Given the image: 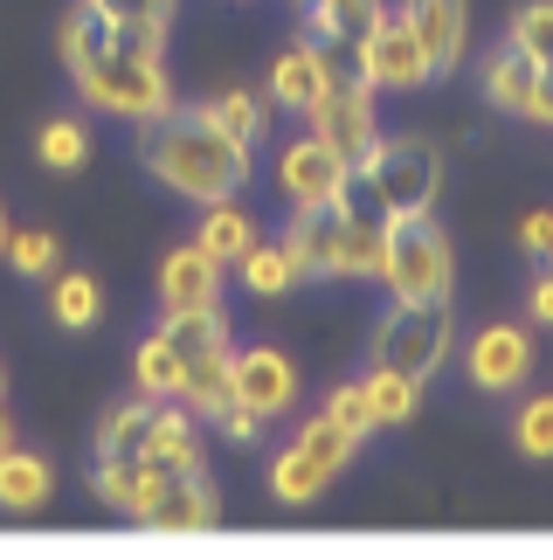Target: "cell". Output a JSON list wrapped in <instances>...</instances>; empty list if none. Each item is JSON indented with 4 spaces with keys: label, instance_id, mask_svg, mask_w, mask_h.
<instances>
[{
    "label": "cell",
    "instance_id": "cell-26",
    "mask_svg": "<svg viewBox=\"0 0 553 560\" xmlns=\"http://www.w3.org/2000/svg\"><path fill=\"white\" fill-rule=\"evenodd\" d=\"M201 112L215 118L236 145H249V153H257V139H263V125H270V97H257V91H222L215 104H201Z\"/></svg>",
    "mask_w": 553,
    "mask_h": 560
},
{
    "label": "cell",
    "instance_id": "cell-29",
    "mask_svg": "<svg viewBox=\"0 0 553 560\" xmlns=\"http://www.w3.org/2000/svg\"><path fill=\"white\" fill-rule=\"evenodd\" d=\"M297 450H305V457H311L318 470H326V478H339V470L353 464V450H360V436H353V429H339L332 416H311L305 429H297Z\"/></svg>",
    "mask_w": 553,
    "mask_h": 560
},
{
    "label": "cell",
    "instance_id": "cell-24",
    "mask_svg": "<svg viewBox=\"0 0 553 560\" xmlns=\"http://www.w3.org/2000/svg\"><path fill=\"white\" fill-rule=\"evenodd\" d=\"M533 77H540V62L519 49V42H505V49L484 62V97L498 104V112H519L526 118V97H533Z\"/></svg>",
    "mask_w": 553,
    "mask_h": 560
},
{
    "label": "cell",
    "instance_id": "cell-19",
    "mask_svg": "<svg viewBox=\"0 0 553 560\" xmlns=\"http://www.w3.org/2000/svg\"><path fill=\"white\" fill-rule=\"evenodd\" d=\"M228 401H236V347L215 353V360H195V368H187V381H180V408H187L195 422H215Z\"/></svg>",
    "mask_w": 553,
    "mask_h": 560
},
{
    "label": "cell",
    "instance_id": "cell-16",
    "mask_svg": "<svg viewBox=\"0 0 553 560\" xmlns=\"http://www.w3.org/2000/svg\"><path fill=\"white\" fill-rule=\"evenodd\" d=\"M297 8H305V35L318 42V49H360V42H367V28L388 8H380V0H297Z\"/></svg>",
    "mask_w": 553,
    "mask_h": 560
},
{
    "label": "cell",
    "instance_id": "cell-32",
    "mask_svg": "<svg viewBox=\"0 0 553 560\" xmlns=\"http://www.w3.org/2000/svg\"><path fill=\"white\" fill-rule=\"evenodd\" d=\"M97 499L111 505V512H125L132 520L139 512V499H145V485H153V464H111V457H97Z\"/></svg>",
    "mask_w": 553,
    "mask_h": 560
},
{
    "label": "cell",
    "instance_id": "cell-42",
    "mask_svg": "<svg viewBox=\"0 0 553 560\" xmlns=\"http://www.w3.org/2000/svg\"><path fill=\"white\" fill-rule=\"evenodd\" d=\"M533 318H540V326H553V270L533 284Z\"/></svg>",
    "mask_w": 553,
    "mask_h": 560
},
{
    "label": "cell",
    "instance_id": "cell-13",
    "mask_svg": "<svg viewBox=\"0 0 553 560\" xmlns=\"http://www.w3.org/2000/svg\"><path fill=\"white\" fill-rule=\"evenodd\" d=\"M332 77H339V70H332V56H326V49H318V42L305 35V42H291V49L270 62L263 97L276 104V112H297V118H305L311 104L326 97V83H332Z\"/></svg>",
    "mask_w": 553,
    "mask_h": 560
},
{
    "label": "cell",
    "instance_id": "cell-18",
    "mask_svg": "<svg viewBox=\"0 0 553 560\" xmlns=\"http://www.w3.org/2000/svg\"><path fill=\"white\" fill-rule=\"evenodd\" d=\"M160 339L180 353V368H195V360H215L228 353V312L222 305H195V312H166Z\"/></svg>",
    "mask_w": 553,
    "mask_h": 560
},
{
    "label": "cell",
    "instance_id": "cell-39",
    "mask_svg": "<svg viewBox=\"0 0 553 560\" xmlns=\"http://www.w3.org/2000/svg\"><path fill=\"white\" fill-rule=\"evenodd\" d=\"M215 422L228 429V443H257V436H263V416H257V408H243V401H228Z\"/></svg>",
    "mask_w": 553,
    "mask_h": 560
},
{
    "label": "cell",
    "instance_id": "cell-17",
    "mask_svg": "<svg viewBox=\"0 0 553 560\" xmlns=\"http://www.w3.org/2000/svg\"><path fill=\"white\" fill-rule=\"evenodd\" d=\"M153 429H160V401H153V395L111 408V416H104V429H97V457H111V464H145V457H153Z\"/></svg>",
    "mask_w": 553,
    "mask_h": 560
},
{
    "label": "cell",
    "instance_id": "cell-38",
    "mask_svg": "<svg viewBox=\"0 0 553 560\" xmlns=\"http://www.w3.org/2000/svg\"><path fill=\"white\" fill-rule=\"evenodd\" d=\"M91 8L111 14V21H153V28L174 21V0H91Z\"/></svg>",
    "mask_w": 553,
    "mask_h": 560
},
{
    "label": "cell",
    "instance_id": "cell-14",
    "mask_svg": "<svg viewBox=\"0 0 553 560\" xmlns=\"http://www.w3.org/2000/svg\"><path fill=\"white\" fill-rule=\"evenodd\" d=\"M236 401L257 408L263 422L291 416V408H297V368H291L276 347H249V353H236Z\"/></svg>",
    "mask_w": 553,
    "mask_h": 560
},
{
    "label": "cell",
    "instance_id": "cell-27",
    "mask_svg": "<svg viewBox=\"0 0 553 560\" xmlns=\"http://www.w3.org/2000/svg\"><path fill=\"white\" fill-rule=\"evenodd\" d=\"M326 485H332V478H326V470H318L297 443L276 450V464H270V499H276V505H311Z\"/></svg>",
    "mask_w": 553,
    "mask_h": 560
},
{
    "label": "cell",
    "instance_id": "cell-43",
    "mask_svg": "<svg viewBox=\"0 0 553 560\" xmlns=\"http://www.w3.org/2000/svg\"><path fill=\"white\" fill-rule=\"evenodd\" d=\"M14 450V422H8V408H0V457Z\"/></svg>",
    "mask_w": 553,
    "mask_h": 560
},
{
    "label": "cell",
    "instance_id": "cell-23",
    "mask_svg": "<svg viewBox=\"0 0 553 560\" xmlns=\"http://www.w3.org/2000/svg\"><path fill=\"white\" fill-rule=\"evenodd\" d=\"M49 318H56V326H70V332H91L97 318H104V284H97L91 270H56Z\"/></svg>",
    "mask_w": 553,
    "mask_h": 560
},
{
    "label": "cell",
    "instance_id": "cell-15",
    "mask_svg": "<svg viewBox=\"0 0 553 560\" xmlns=\"http://www.w3.org/2000/svg\"><path fill=\"white\" fill-rule=\"evenodd\" d=\"M160 305L166 312H195V305H222V264L201 243L166 249L160 264Z\"/></svg>",
    "mask_w": 553,
    "mask_h": 560
},
{
    "label": "cell",
    "instance_id": "cell-21",
    "mask_svg": "<svg viewBox=\"0 0 553 560\" xmlns=\"http://www.w3.org/2000/svg\"><path fill=\"white\" fill-rule=\"evenodd\" d=\"M153 470H208V450H201V429L180 401H160V429H153Z\"/></svg>",
    "mask_w": 553,
    "mask_h": 560
},
{
    "label": "cell",
    "instance_id": "cell-3",
    "mask_svg": "<svg viewBox=\"0 0 553 560\" xmlns=\"http://www.w3.org/2000/svg\"><path fill=\"white\" fill-rule=\"evenodd\" d=\"M77 91L97 104V112H118V118H160V112H174V83H166V62H145V56H118V49H104L91 62H77Z\"/></svg>",
    "mask_w": 553,
    "mask_h": 560
},
{
    "label": "cell",
    "instance_id": "cell-35",
    "mask_svg": "<svg viewBox=\"0 0 553 560\" xmlns=\"http://www.w3.org/2000/svg\"><path fill=\"white\" fill-rule=\"evenodd\" d=\"M380 243H388V222H380V214H360L339 277H380Z\"/></svg>",
    "mask_w": 553,
    "mask_h": 560
},
{
    "label": "cell",
    "instance_id": "cell-25",
    "mask_svg": "<svg viewBox=\"0 0 553 560\" xmlns=\"http://www.w3.org/2000/svg\"><path fill=\"white\" fill-rule=\"evenodd\" d=\"M360 387H367L374 429H401V422H409L415 408H422V381H409L401 368H380V360H374V374L360 381Z\"/></svg>",
    "mask_w": 553,
    "mask_h": 560
},
{
    "label": "cell",
    "instance_id": "cell-7",
    "mask_svg": "<svg viewBox=\"0 0 553 560\" xmlns=\"http://www.w3.org/2000/svg\"><path fill=\"white\" fill-rule=\"evenodd\" d=\"M215 520H222V499L208 485V470H153V485L132 512V526L145 533H208Z\"/></svg>",
    "mask_w": 553,
    "mask_h": 560
},
{
    "label": "cell",
    "instance_id": "cell-28",
    "mask_svg": "<svg viewBox=\"0 0 553 560\" xmlns=\"http://www.w3.org/2000/svg\"><path fill=\"white\" fill-rule=\"evenodd\" d=\"M132 381H139V395H153V401H180L187 368H180V353L153 332V339H145V347L132 353Z\"/></svg>",
    "mask_w": 553,
    "mask_h": 560
},
{
    "label": "cell",
    "instance_id": "cell-36",
    "mask_svg": "<svg viewBox=\"0 0 553 560\" xmlns=\"http://www.w3.org/2000/svg\"><path fill=\"white\" fill-rule=\"evenodd\" d=\"M519 450H526V457H533V464H553V395H533V401H526L519 408Z\"/></svg>",
    "mask_w": 553,
    "mask_h": 560
},
{
    "label": "cell",
    "instance_id": "cell-40",
    "mask_svg": "<svg viewBox=\"0 0 553 560\" xmlns=\"http://www.w3.org/2000/svg\"><path fill=\"white\" fill-rule=\"evenodd\" d=\"M519 243L533 249V256H546L553 264V208H540V214H526V229H519Z\"/></svg>",
    "mask_w": 553,
    "mask_h": 560
},
{
    "label": "cell",
    "instance_id": "cell-6",
    "mask_svg": "<svg viewBox=\"0 0 553 560\" xmlns=\"http://www.w3.org/2000/svg\"><path fill=\"white\" fill-rule=\"evenodd\" d=\"M305 125H311V139H326L339 160L353 166H367L374 160V145H380V118H374V83L367 77H332L326 83V97L305 112Z\"/></svg>",
    "mask_w": 553,
    "mask_h": 560
},
{
    "label": "cell",
    "instance_id": "cell-4",
    "mask_svg": "<svg viewBox=\"0 0 553 560\" xmlns=\"http://www.w3.org/2000/svg\"><path fill=\"white\" fill-rule=\"evenodd\" d=\"M353 180L374 194L380 222L388 214H415V208H436V194H443V153L430 139H380L374 160Z\"/></svg>",
    "mask_w": 553,
    "mask_h": 560
},
{
    "label": "cell",
    "instance_id": "cell-9",
    "mask_svg": "<svg viewBox=\"0 0 553 560\" xmlns=\"http://www.w3.org/2000/svg\"><path fill=\"white\" fill-rule=\"evenodd\" d=\"M276 187H284L291 208H318V201H346L353 194V166L332 153L326 139H291L284 160H276Z\"/></svg>",
    "mask_w": 553,
    "mask_h": 560
},
{
    "label": "cell",
    "instance_id": "cell-8",
    "mask_svg": "<svg viewBox=\"0 0 553 560\" xmlns=\"http://www.w3.org/2000/svg\"><path fill=\"white\" fill-rule=\"evenodd\" d=\"M353 62H360V77H367L374 91H422V83H436L430 56H422V42H415V28L401 14H380L367 28V42L353 49Z\"/></svg>",
    "mask_w": 553,
    "mask_h": 560
},
{
    "label": "cell",
    "instance_id": "cell-11",
    "mask_svg": "<svg viewBox=\"0 0 553 560\" xmlns=\"http://www.w3.org/2000/svg\"><path fill=\"white\" fill-rule=\"evenodd\" d=\"M463 374H471L484 395H513V387L533 374V332L526 326H484L471 347H463Z\"/></svg>",
    "mask_w": 553,
    "mask_h": 560
},
{
    "label": "cell",
    "instance_id": "cell-22",
    "mask_svg": "<svg viewBox=\"0 0 553 560\" xmlns=\"http://www.w3.org/2000/svg\"><path fill=\"white\" fill-rule=\"evenodd\" d=\"M236 270H243V284L257 291V298H284V291L305 284V264H297L291 243H249L236 256Z\"/></svg>",
    "mask_w": 553,
    "mask_h": 560
},
{
    "label": "cell",
    "instance_id": "cell-30",
    "mask_svg": "<svg viewBox=\"0 0 553 560\" xmlns=\"http://www.w3.org/2000/svg\"><path fill=\"white\" fill-rule=\"evenodd\" d=\"M35 160L49 166V174H77V166L91 160V132H83L77 118H49L35 132Z\"/></svg>",
    "mask_w": 553,
    "mask_h": 560
},
{
    "label": "cell",
    "instance_id": "cell-20",
    "mask_svg": "<svg viewBox=\"0 0 553 560\" xmlns=\"http://www.w3.org/2000/svg\"><path fill=\"white\" fill-rule=\"evenodd\" d=\"M49 464L35 457V450H8V457H0V512H14V520H28V512H42L49 505Z\"/></svg>",
    "mask_w": 553,
    "mask_h": 560
},
{
    "label": "cell",
    "instance_id": "cell-37",
    "mask_svg": "<svg viewBox=\"0 0 553 560\" xmlns=\"http://www.w3.org/2000/svg\"><path fill=\"white\" fill-rule=\"evenodd\" d=\"M326 416H332L339 429H353L360 443L374 436V408H367V387H360V381H346V387H332V395H326Z\"/></svg>",
    "mask_w": 553,
    "mask_h": 560
},
{
    "label": "cell",
    "instance_id": "cell-5",
    "mask_svg": "<svg viewBox=\"0 0 553 560\" xmlns=\"http://www.w3.org/2000/svg\"><path fill=\"white\" fill-rule=\"evenodd\" d=\"M450 305H401L395 298V312L380 318V332H374V360L380 368H401L409 381H430L443 360H450Z\"/></svg>",
    "mask_w": 553,
    "mask_h": 560
},
{
    "label": "cell",
    "instance_id": "cell-41",
    "mask_svg": "<svg viewBox=\"0 0 553 560\" xmlns=\"http://www.w3.org/2000/svg\"><path fill=\"white\" fill-rule=\"evenodd\" d=\"M526 118H533V125H553V62H540L533 97H526Z\"/></svg>",
    "mask_w": 553,
    "mask_h": 560
},
{
    "label": "cell",
    "instance_id": "cell-34",
    "mask_svg": "<svg viewBox=\"0 0 553 560\" xmlns=\"http://www.w3.org/2000/svg\"><path fill=\"white\" fill-rule=\"evenodd\" d=\"M0 256H8L21 277H56V235L49 229H14Z\"/></svg>",
    "mask_w": 553,
    "mask_h": 560
},
{
    "label": "cell",
    "instance_id": "cell-31",
    "mask_svg": "<svg viewBox=\"0 0 553 560\" xmlns=\"http://www.w3.org/2000/svg\"><path fill=\"white\" fill-rule=\"evenodd\" d=\"M195 243H201L208 256H215V264H236V256H243L249 243H257V229H249V214H243V208L215 201V208H208V222H201V235H195Z\"/></svg>",
    "mask_w": 553,
    "mask_h": 560
},
{
    "label": "cell",
    "instance_id": "cell-1",
    "mask_svg": "<svg viewBox=\"0 0 553 560\" xmlns=\"http://www.w3.org/2000/svg\"><path fill=\"white\" fill-rule=\"evenodd\" d=\"M139 160L153 180H166L174 194H187L201 208L236 201L249 187V145H236L208 112H180V104L139 125Z\"/></svg>",
    "mask_w": 553,
    "mask_h": 560
},
{
    "label": "cell",
    "instance_id": "cell-33",
    "mask_svg": "<svg viewBox=\"0 0 553 560\" xmlns=\"http://www.w3.org/2000/svg\"><path fill=\"white\" fill-rule=\"evenodd\" d=\"M505 42H519L533 62H553V0H526V8L513 14V35Z\"/></svg>",
    "mask_w": 553,
    "mask_h": 560
},
{
    "label": "cell",
    "instance_id": "cell-45",
    "mask_svg": "<svg viewBox=\"0 0 553 560\" xmlns=\"http://www.w3.org/2000/svg\"><path fill=\"white\" fill-rule=\"evenodd\" d=\"M0 395H8V374H0Z\"/></svg>",
    "mask_w": 553,
    "mask_h": 560
},
{
    "label": "cell",
    "instance_id": "cell-44",
    "mask_svg": "<svg viewBox=\"0 0 553 560\" xmlns=\"http://www.w3.org/2000/svg\"><path fill=\"white\" fill-rule=\"evenodd\" d=\"M8 235H14V229H8V208H0V249H8Z\"/></svg>",
    "mask_w": 553,
    "mask_h": 560
},
{
    "label": "cell",
    "instance_id": "cell-2",
    "mask_svg": "<svg viewBox=\"0 0 553 560\" xmlns=\"http://www.w3.org/2000/svg\"><path fill=\"white\" fill-rule=\"evenodd\" d=\"M380 284L401 305H450V284H457V256H450V235L430 208L415 214H388V243H380Z\"/></svg>",
    "mask_w": 553,
    "mask_h": 560
},
{
    "label": "cell",
    "instance_id": "cell-10",
    "mask_svg": "<svg viewBox=\"0 0 553 560\" xmlns=\"http://www.w3.org/2000/svg\"><path fill=\"white\" fill-rule=\"evenodd\" d=\"M353 222H360L353 201H318V208H297V214H291L284 243L297 249L305 277H339V264H346V243H353Z\"/></svg>",
    "mask_w": 553,
    "mask_h": 560
},
{
    "label": "cell",
    "instance_id": "cell-12",
    "mask_svg": "<svg viewBox=\"0 0 553 560\" xmlns=\"http://www.w3.org/2000/svg\"><path fill=\"white\" fill-rule=\"evenodd\" d=\"M401 21L415 28L436 77H450L463 62V49H471V8H463V0H401Z\"/></svg>",
    "mask_w": 553,
    "mask_h": 560
}]
</instances>
